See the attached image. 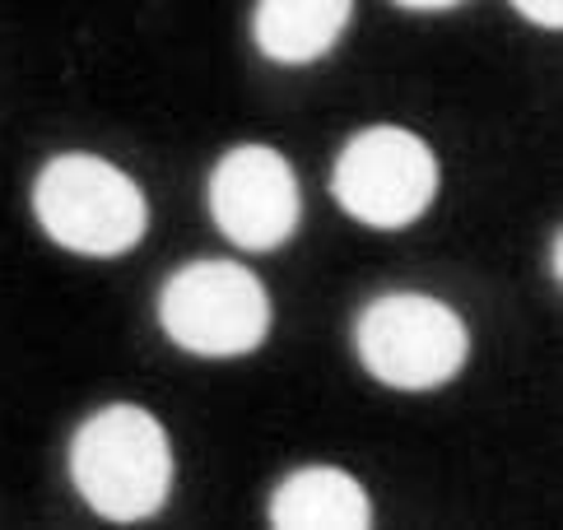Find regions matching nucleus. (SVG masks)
Masks as SVG:
<instances>
[{
  "instance_id": "obj_1",
  "label": "nucleus",
  "mask_w": 563,
  "mask_h": 530,
  "mask_svg": "<svg viewBox=\"0 0 563 530\" xmlns=\"http://www.w3.org/2000/svg\"><path fill=\"white\" fill-rule=\"evenodd\" d=\"M70 475L98 517H154L173 488V446L164 423L140 405H108L75 433Z\"/></svg>"
},
{
  "instance_id": "obj_2",
  "label": "nucleus",
  "mask_w": 563,
  "mask_h": 530,
  "mask_svg": "<svg viewBox=\"0 0 563 530\" xmlns=\"http://www.w3.org/2000/svg\"><path fill=\"white\" fill-rule=\"evenodd\" d=\"M33 210L56 247L75 256H122L145 233L140 187L93 154L52 158L33 187Z\"/></svg>"
},
{
  "instance_id": "obj_3",
  "label": "nucleus",
  "mask_w": 563,
  "mask_h": 530,
  "mask_svg": "<svg viewBox=\"0 0 563 530\" xmlns=\"http://www.w3.org/2000/svg\"><path fill=\"white\" fill-rule=\"evenodd\" d=\"M354 344L364 368L400 391H429L452 382L471 354L466 321L429 294H387L368 302Z\"/></svg>"
},
{
  "instance_id": "obj_4",
  "label": "nucleus",
  "mask_w": 563,
  "mask_h": 530,
  "mask_svg": "<svg viewBox=\"0 0 563 530\" xmlns=\"http://www.w3.org/2000/svg\"><path fill=\"white\" fill-rule=\"evenodd\" d=\"M164 331L200 358H233L256 350L271 331V298L238 261H191L158 298Z\"/></svg>"
},
{
  "instance_id": "obj_5",
  "label": "nucleus",
  "mask_w": 563,
  "mask_h": 530,
  "mask_svg": "<svg viewBox=\"0 0 563 530\" xmlns=\"http://www.w3.org/2000/svg\"><path fill=\"white\" fill-rule=\"evenodd\" d=\"M331 191L358 223L406 229L433 206L438 158L415 131L400 126L358 131L335 163Z\"/></svg>"
},
{
  "instance_id": "obj_6",
  "label": "nucleus",
  "mask_w": 563,
  "mask_h": 530,
  "mask_svg": "<svg viewBox=\"0 0 563 530\" xmlns=\"http://www.w3.org/2000/svg\"><path fill=\"white\" fill-rule=\"evenodd\" d=\"M210 214L229 242L271 252L298 229V181L266 145H238L210 173Z\"/></svg>"
},
{
  "instance_id": "obj_7",
  "label": "nucleus",
  "mask_w": 563,
  "mask_h": 530,
  "mask_svg": "<svg viewBox=\"0 0 563 530\" xmlns=\"http://www.w3.org/2000/svg\"><path fill=\"white\" fill-rule=\"evenodd\" d=\"M271 526L279 530H364L373 526L368 494L335 465L294 471L271 498Z\"/></svg>"
},
{
  "instance_id": "obj_8",
  "label": "nucleus",
  "mask_w": 563,
  "mask_h": 530,
  "mask_svg": "<svg viewBox=\"0 0 563 530\" xmlns=\"http://www.w3.org/2000/svg\"><path fill=\"white\" fill-rule=\"evenodd\" d=\"M354 0H261L256 5V47L271 60L303 66L327 56L350 24Z\"/></svg>"
},
{
  "instance_id": "obj_9",
  "label": "nucleus",
  "mask_w": 563,
  "mask_h": 530,
  "mask_svg": "<svg viewBox=\"0 0 563 530\" xmlns=\"http://www.w3.org/2000/svg\"><path fill=\"white\" fill-rule=\"evenodd\" d=\"M512 5L531 19V24H545V29H559L563 24V0H512Z\"/></svg>"
},
{
  "instance_id": "obj_10",
  "label": "nucleus",
  "mask_w": 563,
  "mask_h": 530,
  "mask_svg": "<svg viewBox=\"0 0 563 530\" xmlns=\"http://www.w3.org/2000/svg\"><path fill=\"white\" fill-rule=\"evenodd\" d=\"M406 10H448V5H461V0H396Z\"/></svg>"
}]
</instances>
